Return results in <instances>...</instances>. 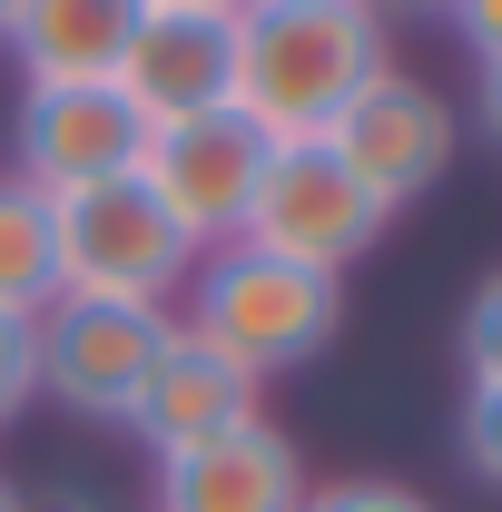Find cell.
<instances>
[{
  "label": "cell",
  "instance_id": "4fadbf2b",
  "mask_svg": "<svg viewBox=\"0 0 502 512\" xmlns=\"http://www.w3.org/2000/svg\"><path fill=\"white\" fill-rule=\"evenodd\" d=\"M60 306V227H50V197L30 188L20 168H0V316L40 325Z\"/></svg>",
  "mask_w": 502,
  "mask_h": 512
},
{
  "label": "cell",
  "instance_id": "7a4b0ae2",
  "mask_svg": "<svg viewBox=\"0 0 502 512\" xmlns=\"http://www.w3.org/2000/svg\"><path fill=\"white\" fill-rule=\"evenodd\" d=\"M178 296H188L178 325H188L197 345H217L227 365H247L256 384L315 365V355L335 345V325H345V276H315V266L266 256V247H247V237L207 247Z\"/></svg>",
  "mask_w": 502,
  "mask_h": 512
},
{
  "label": "cell",
  "instance_id": "5bb4252c",
  "mask_svg": "<svg viewBox=\"0 0 502 512\" xmlns=\"http://www.w3.org/2000/svg\"><path fill=\"white\" fill-rule=\"evenodd\" d=\"M453 355H463V375L473 384H502V266L463 296V325H453Z\"/></svg>",
  "mask_w": 502,
  "mask_h": 512
},
{
  "label": "cell",
  "instance_id": "9c48e42d",
  "mask_svg": "<svg viewBox=\"0 0 502 512\" xmlns=\"http://www.w3.org/2000/svg\"><path fill=\"white\" fill-rule=\"evenodd\" d=\"M227 79H237V10H138L128 60H119V99L148 128L227 109Z\"/></svg>",
  "mask_w": 502,
  "mask_h": 512
},
{
  "label": "cell",
  "instance_id": "ac0fdd59",
  "mask_svg": "<svg viewBox=\"0 0 502 512\" xmlns=\"http://www.w3.org/2000/svg\"><path fill=\"white\" fill-rule=\"evenodd\" d=\"M443 20H453V40H463L483 69L502 60V0H443Z\"/></svg>",
  "mask_w": 502,
  "mask_h": 512
},
{
  "label": "cell",
  "instance_id": "6da1fadb",
  "mask_svg": "<svg viewBox=\"0 0 502 512\" xmlns=\"http://www.w3.org/2000/svg\"><path fill=\"white\" fill-rule=\"evenodd\" d=\"M384 69V20L365 0H247L227 109H247L266 138H325Z\"/></svg>",
  "mask_w": 502,
  "mask_h": 512
},
{
  "label": "cell",
  "instance_id": "8fae6325",
  "mask_svg": "<svg viewBox=\"0 0 502 512\" xmlns=\"http://www.w3.org/2000/svg\"><path fill=\"white\" fill-rule=\"evenodd\" d=\"M237 424H256V375L227 365L217 345H197L188 325H178V335L158 345L148 384H138V404H128V434L168 463V453L207 444V434H237Z\"/></svg>",
  "mask_w": 502,
  "mask_h": 512
},
{
  "label": "cell",
  "instance_id": "603a6c76",
  "mask_svg": "<svg viewBox=\"0 0 502 512\" xmlns=\"http://www.w3.org/2000/svg\"><path fill=\"white\" fill-rule=\"evenodd\" d=\"M10 10H20V0H0V30H10Z\"/></svg>",
  "mask_w": 502,
  "mask_h": 512
},
{
  "label": "cell",
  "instance_id": "ffe728a7",
  "mask_svg": "<svg viewBox=\"0 0 502 512\" xmlns=\"http://www.w3.org/2000/svg\"><path fill=\"white\" fill-rule=\"evenodd\" d=\"M148 10H247V0H148Z\"/></svg>",
  "mask_w": 502,
  "mask_h": 512
},
{
  "label": "cell",
  "instance_id": "e0dca14e",
  "mask_svg": "<svg viewBox=\"0 0 502 512\" xmlns=\"http://www.w3.org/2000/svg\"><path fill=\"white\" fill-rule=\"evenodd\" d=\"M453 444H463V463H473V473L502 493V384H473V394H463V424H453Z\"/></svg>",
  "mask_w": 502,
  "mask_h": 512
},
{
  "label": "cell",
  "instance_id": "9a60e30c",
  "mask_svg": "<svg viewBox=\"0 0 502 512\" xmlns=\"http://www.w3.org/2000/svg\"><path fill=\"white\" fill-rule=\"evenodd\" d=\"M30 394H40V325L0 316V434L30 414Z\"/></svg>",
  "mask_w": 502,
  "mask_h": 512
},
{
  "label": "cell",
  "instance_id": "5b68a950",
  "mask_svg": "<svg viewBox=\"0 0 502 512\" xmlns=\"http://www.w3.org/2000/svg\"><path fill=\"white\" fill-rule=\"evenodd\" d=\"M266 148H276V138H266L247 109H197V119L148 128L138 178L158 188V207H168L197 237V256H207V247H227V237L247 227V197H256V178H266Z\"/></svg>",
  "mask_w": 502,
  "mask_h": 512
},
{
  "label": "cell",
  "instance_id": "3957f363",
  "mask_svg": "<svg viewBox=\"0 0 502 512\" xmlns=\"http://www.w3.org/2000/svg\"><path fill=\"white\" fill-rule=\"evenodd\" d=\"M60 227V296H109V306H168L197 266V237L158 207V188L128 168L99 188L50 197Z\"/></svg>",
  "mask_w": 502,
  "mask_h": 512
},
{
  "label": "cell",
  "instance_id": "ba28073f",
  "mask_svg": "<svg viewBox=\"0 0 502 512\" xmlns=\"http://www.w3.org/2000/svg\"><path fill=\"white\" fill-rule=\"evenodd\" d=\"M325 138H335V158L365 178V197H375L384 217H394V207H414V197H434L443 168H453V148H463L453 109H443L424 79H404V69H384V79H375V89H365L335 128H325Z\"/></svg>",
  "mask_w": 502,
  "mask_h": 512
},
{
  "label": "cell",
  "instance_id": "30bf717a",
  "mask_svg": "<svg viewBox=\"0 0 502 512\" xmlns=\"http://www.w3.org/2000/svg\"><path fill=\"white\" fill-rule=\"evenodd\" d=\"M306 493H315L306 453L266 414L158 463V512H306Z\"/></svg>",
  "mask_w": 502,
  "mask_h": 512
},
{
  "label": "cell",
  "instance_id": "7c38bea8",
  "mask_svg": "<svg viewBox=\"0 0 502 512\" xmlns=\"http://www.w3.org/2000/svg\"><path fill=\"white\" fill-rule=\"evenodd\" d=\"M148 0H20L10 10V60L30 89H69V79H119L128 30H138Z\"/></svg>",
  "mask_w": 502,
  "mask_h": 512
},
{
  "label": "cell",
  "instance_id": "7402d4cb",
  "mask_svg": "<svg viewBox=\"0 0 502 512\" xmlns=\"http://www.w3.org/2000/svg\"><path fill=\"white\" fill-rule=\"evenodd\" d=\"M0 512H20V483H10V473H0Z\"/></svg>",
  "mask_w": 502,
  "mask_h": 512
},
{
  "label": "cell",
  "instance_id": "277c9868",
  "mask_svg": "<svg viewBox=\"0 0 502 512\" xmlns=\"http://www.w3.org/2000/svg\"><path fill=\"white\" fill-rule=\"evenodd\" d=\"M237 237L266 247V256H296L315 276H345V266L384 237V207L365 197V178L335 158V138H276Z\"/></svg>",
  "mask_w": 502,
  "mask_h": 512
},
{
  "label": "cell",
  "instance_id": "d6986e66",
  "mask_svg": "<svg viewBox=\"0 0 502 512\" xmlns=\"http://www.w3.org/2000/svg\"><path fill=\"white\" fill-rule=\"evenodd\" d=\"M473 109H483V128H493V138H502V60L483 69V99H473Z\"/></svg>",
  "mask_w": 502,
  "mask_h": 512
},
{
  "label": "cell",
  "instance_id": "52a82bcc",
  "mask_svg": "<svg viewBox=\"0 0 502 512\" xmlns=\"http://www.w3.org/2000/svg\"><path fill=\"white\" fill-rule=\"evenodd\" d=\"M10 148H20V178H30L40 197H69V188H99V178H128L138 148H148V119L119 99V79L20 89Z\"/></svg>",
  "mask_w": 502,
  "mask_h": 512
},
{
  "label": "cell",
  "instance_id": "8992f818",
  "mask_svg": "<svg viewBox=\"0 0 502 512\" xmlns=\"http://www.w3.org/2000/svg\"><path fill=\"white\" fill-rule=\"evenodd\" d=\"M178 335L168 306H109V296H60L40 316V394H60L89 424H128L138 384L158 365V345Z\"/></svg>",
  "mask_w": 502,
  "mask_h": 512
},
{
  "label": "cell",
  "instance_id": "2e32d148",
  "mask_svg": "<svg viewBox=\"0 0 502 512\" xmlns=\"http://www.w3.org/2000/svg\"><path fill=\"white\" fill-rule=\"evenodd\" d=\"M306 512H434L414 483H394V473H345V483H315Z\"/></svg>",
  "mask_w": 502,
  "mask_h": 512
},
{
  "label": "cell",
  "instance_id": "44dd1931",
  "mask_svg": "<svg viewBox=\"0 0 502 512\" xmlns=\"http://www.w3.org/2000/svg\"><path fill=\"white\" fill-rule=\"evenodd\" d=\"M365 10H375V0H365ZM394 10H434V20H443V0H394Z\"/></svg>",
  "mask_w": 502,
  "mask_h": 512
}]
</instances>
